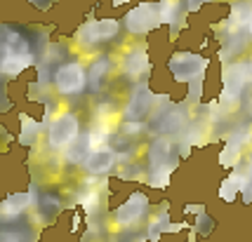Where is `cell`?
Segmentation results:
<instances>
[{"label":"cell","instance_id":"6da1fadb","mask_svg":"<svg viewBox=\"0 0 252 242\" xmlns=\"http://www.w3.org/2000/svg\"><path fill=\"white\" fill-rule=\"evenodd\" d=\"M33 64H35V54H33L31 40L22 31L12 28L7 40L0 45V76L17 78Z\"/></svg>","mask_w":252,"mask_h":242},{"label":"cell","instance_id":"7a4b0ae2","mask_svg":"<svg viewBox=\"0 0 252 242\" xmlns=\"http://www.w3.org/2000/svg\"><path fill=\"white\" fill-rule=\"evenodd\" d=\"M158 26H163L160 0H142L123 14V28L130 35H137V38L154 33Z\"/></svg>","mask_w":252,"mask_h":242},{"label":"cell","instance_id":"3957f363","mask_svg":"<svg viewBox=\"0 0 252 242\" xmlns=\"http://www.w3.org/2000/svg\"><path fill=\"white\" fill-rule=\"evenodd\" d=\"M210 59L198 52H191V50H179L167 59V71L170 76L175 78L177 82H187V85H193L198 80H203L205 73H208Z\"/></svg>","mask_w":252,"mask_h":242},{"label":"cell","instance_id":"277c9868","mask_svg":"<svg viewBox=\"0 0 252 242\" xmlns=\"http://www.w3.org/2000/svg\"><path fill=\"white\" fill-rule=\"evenodd\" d=\"M78 139H80V118L73 110L59 113L55 120L47 125V146L55 148V151H66Z\"/></svg>","mask_w":252,"mask_h":242},{"label":"cell","instance_id":"5b68a950","mask_svg":"<svg viewBox=\"0 0 252 242\" xmlns=\"http://www.w3.org/2000/svg\"><path fill=\"white\" fill-rule=\"evenodd\" d=\"M123 31V19L116 17H101V19H88L78 28V43L83 47H97L101 43L116 40Z\"/></svg>","mask_w":252,"mask_h":242},{"label":"cell","instance_id":"8992f818","mask_svg":"<svg viewBox=\"0 0 252 242\" xmlns=\"http://www.w3.org/2000/svg\"><path fill=\"white\" fill-rule=\"evenodd\" d=\"M252 82V61H231L221 73V101L236 104Z\"/></svg>","mask_w":252,"mask_h":242},{"label":"cell","instance_id":"52a82bcc","mask_svg":"<svg viewBox=\"0 0 252 242\" xmlns=\"http://www.w3.org/2000/svg\"><path fill=\"white\" fill-rule=\"evenodd\" d=\"M52 82H55V89L64 97H71V94H83L85 87H88V71L80 61H64L55 68L52 73Z\"/></svg>","mask_w":252,"mask_h":242},{"label":"cell","instance_id":"ba28073f","mask_svg":"<svg viewBox=\"0 0 252 242\" xmlns=\"http://www.w3.org/2000/svg\"><path fill=\"white\" fill-rule=\"evenodd\" d=\"M146 214H149V198L144 195V193H132L130 198L125 200L123 205H118V209L113 212V216H116V223L118 226H137L139 221L146 219Z\"/></svg>","mask_w":252,"mask_h":242},{"label":"cell","instance_id":"9c48e42d","mask_svg":"<svg viewBox=\"0 0 252 242\" xmlns=\"http://www.w3.org/2000/svg\"><path fill=\"white\" fill-rule=\"evenodd\" d=\"M121 71L125 78L130 80H142L149 71H151V56L149 50L144 45H132L123 52V61H121Z\"/></svg>","mask_w":252,"mask_h":242},{"label":"cell","instance_id":"30bf717a","mask_svg":"<svg viewBox=\"0 0 252 242\" xmlns=\"http://www.w3.org/2000/svg\"><path fill=\"white\" fill-rule=\"evenodd\" d=\"M154 106V89L149 82H137L134 92L130 94V101L125 104V120H142Z\"/></svg>","mask_w":252,"mask_h":242},{"label":"cell","instance_id":"8fae6325","mask_svg":"<svg viewBox=\"0 0 252 242\" xmlns=\"http://www.w3.org/2000/svg\"><path fill=\"white\" fill-rule=\"evenodd\" d=\"M80 167L92 176H101L111 172L116 167V153L111 148H99V151H90L85 155V160L80 162Z\"/></svg>","mask_w":252,"mask_h":242},{"label":"cell","instance_id":"7c38bea8","mask_svg":"<svg viewBox=\"0 0 252 242\" xmlns=\"http://www.w3.org/2000/svg\"><path fill=\"white\" fill-rule=\"evenodd\" d=\"M149 162L151 167H175V143L167 136H158L149 146Z\"/></svg>","mask_w":252,"mask_h":242},{"label":"cell","instance_id":"4fadbf2b","mask_svg":"<svg viewBox=\"0 0 252 242\" xmlns=\"http://www.w3.org/2000/svg\"><path fill=\"white\" fill-rule=\"evenodd\" d=\"M33 195H35L33 188H31V193H12V195H7V198L0 202V216L2 219H17V216H22L24 212L31 207Z\"/></svg>","mask_w":252,"mask_h":242},{"label":"cell","instance_id":"5bb4252c","mask_svg":"<svg viewBox=\"0 0 252 242\" xmlns=\"http://www.w3.org/2000/svg\"><path fill=\"white\" fill-rule=\"evenodd\" d=\"M250 127H245V132H243V127H241V132H236V134H231L229 136V141H226V146H224V151H221L220 155V162L224 167H233L238 160H241V155H243V143L250 139Z\"/></svg>","mask_w":252,"mask_h":242},{"label":"cell","instance_id":"9a60e30c","mask_svg":"<svg viewBox=\"0 0 252 242\" xmlns=\"http://www.w3.org/2000/svg\"><path fill=\"white\" fill-rule=\"evenodd\" d=\"M109 71H111V59L109 56H99V59H94L92 66L88 68V87L92 89V92H97V89L101 87V82L106 80Z\"/></svg>","mask_w":252,"mask_h":242},{"label":"cell","instance_id":"2e32d148","mask_svg":"<svg viewBox=\"0 0 252 242\" xmlns=\"http://www.w3.org/2000/svg\"><path fill=\"white\" fill-rule=\"evenodd\" d=\"M187 12V5L184 0H160V17H163V24L167 26H175Z\"/></svg>","mask_w":252,"mask_h":242},{"label":"cell","instance_id":"e0dca14e","mask_svg":"<svg viewBox=\"0 0 252 242\" xmlns=\"http://www.w3.org/2000/svg\"><path fill=\"white\" fill-rule=\"evenodd\" d=\"M241 195V174H231L221 181L220 188V198L224 202H233V200Z\"/></svg>","mask_w":252,"mask_h":242},{"label":"cell","instance_id":"ac0fdd59","mask_svg":"<svg viewBox=\"0 0 252 242\" xmlns=\"http://www.w3.org/2000/svg\"><path fill=\"white\" fill-rule=\"evenodd\" d=\"M78 205H83V209H85V212L94 214V212L99 209V205H101V195H99V190L94 186L83 188V190L78 193Z\"/></svg>","mask_w":252,"mask_h":242},{"label":"cell","instance_id":"d6986e66","mask_svg":"<svg viewBox=\"0 0 252 242\" xmlns=\"http://www.w3.org/2000/svg\"><path fill=\"white\" fill-rule=\"evenodd\" d=\"M172 169H175V167H151V172H149V176H146L149 186L165 188L167 184H170V174H172Z\"/></svg>","mask_w":252,"mask_h":242},{"label":"cell","instance_id":"ffe728a7","mask_svg":"<svg viewBox=\"0 0 252 242\" xmlns=\"http://www.w3.org/2000/svg\"><path fill=\"white\" fill-rule=\"evenodd\" d=\"M241 195L245 205L252 202V165L241 174Z\"/></svg>","mask_w":252,"mask_h":242},{"label":"cell","instance_id":"44dd1931","mask_svg":"<svg viewBox=\"0 0 252 242\" xmlns=\"http://www.w3.org/2000/svg\"><path fill=\"white\" fill-rule=\"evenodd\" d=\"M142 130H144V125L139 120H127L123 125V134H127V136H137Z\"/></svg>","mask_w":252,"mask_h":242},{"label":"cell","instance_id":"7402d4cb","mask_svg":"<svg viewBox=\"0 0 252 242\" xmlns=\"http://www.w3.org/2000/svg\"><path fill=\"white\" fill-rule=\"evenodd\" d=\"M26 235L17 231H0V242H24Z\"/></svg>","mask_w":252,"mask_h":242},{"label":"cell","instance_id":"603a6c76","mask_svg":"<svg viewBox=\"0 0 252 242\" xmlns=\"http://www.w3.org/2000/svg\"><path fill=\"white\" fill-rule=\"evenodd\" d=\"M208 2H212V0H184L189 14H196V12H200L205 5H208Z\"/></svg>","mask_w":252,"mask_h":242},{"label":"cell","instance_id":"cb8c5ba5","mask_svg":"<svg viewBox=\"0 0 252 242\" xmlns=\"http://www.w3.org/2000/svg\"><path fill=\"white\" fill-rule=\"evenodd\" d=\"M31 7H35V10H47V7H52V2L55 0H26Z\"/></svg>","mask_w":252,"mask_h":242},{"label":"cell","instance_id":"d4e9b609","mask_svg":"<svg viewBox=\"0 0 252 242\" xmlns=\"http://www.w3.org/2000/svg\"><path fill=\"white\" fill-rule=\"evenodd\" d=\"M12 33V26L10 24H5V22H0V45L7 40V35Z\"/></svg>","mask_w":252,"mask_h":242},{"label":"cell","instance_id":"484cf974","mask_svg":"<svg viewBox=\"0 0 252 242\" xmlns=\"http://www.w3.org/2000/svg\"><path fill=\"white\" fill-rule=\"evenodd\" d=\"M130 167V169H125V172H123V179H137V176H139V167L137 165H127Z\"/></svg>","mask_w":252,"mask_h":242},{"label":"cell","instance_id":"4316f807","mask_svg":"<svg viewBox=\"0 0 252 242\" xmlns=\"http://www.w3.org/2000/svg\"><path fill=\"white\" fill-rule=\"evenodd\" d=\"M125 2H130V0H113V5H116V7H121V5H125Z\"/></svg>","mask_w":252,"mask_h":242},{"label":"cell","instance_id":"83f0119b","mask_svg":"<svg viewBox=\"0 0 252 242\" xmlns=\"http://www.w3.org/2000/svg\"><path fill=\"white\" fill-rule=\"evenodd\" d=\"M248 35H250V40H252V19H250V26H248Z\"/></svg>","mask_w":252,"mask_h":242}]
</instances>
